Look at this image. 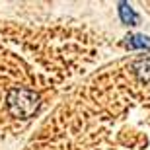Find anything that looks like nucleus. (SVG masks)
<instances>
[{"instance_id": "nucleus-1", "label": "nucleus", "mask_w": 150, "mask_h": 150, "mask_svg": "<svg viewBox=\"0 0 150 150\" xmlns=\"http://www.w3.org/2000/svg\"><path fill=\"white\" fill-rule=\"evenodd\" d=\"M119 12H121L123 22H127V23H134V14H133V10H131V8H129L127 4H121Z\"/></svg>"}, {"instance_id": "nucleus-2", "label": "nucleus", "mask_w": 150, "mask_h": 150, "mask_svg": "<svg viewBox=\"0 0 150 150\" xmlns=\"http://www.w3.org/2000/svg\"><path fill=\"white\" fill-rule=\"evenodd\" d=\"M146 37H140V35H137V37H131V41H129V45L131 47H146V45H150V41H144Z\"/></svg>"}]
</instances>
